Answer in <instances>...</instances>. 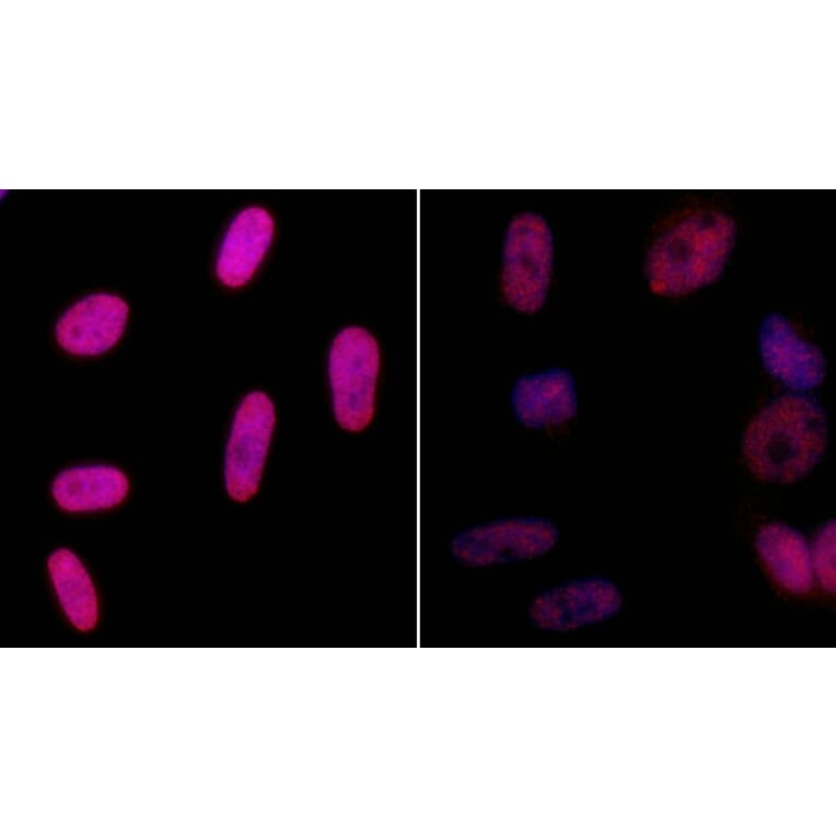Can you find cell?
<instances>
[{
    "label": "cell",
    "mask_w": 836,
    "mask_h": 836,
    "mask_svg": "<svg viewBox=\"0 0 836 836\" xmlns=\"http://www.w3.org/2000/svg\"><path fill=\"white\" fill-rule=\"evenodd\" d=\"M827 436V418L820 404L802 393H788L773 399L748 423L742 451L758 478L790 484L820 463Z\"/></svg>",
    "instance_id": "cell-1"
},
{
    "label": "cell",
    "mask_w": 836,
    "mask_h": 836,
    "mask_svg": "<svg viewBox=\"0 0 836 836\" xmlns=\"http://www.w3.org/2000/svg\"><path fill=\"white\" fill-rule=\"evenodd\" d=\"M734 237V222L722 212L703 209L683 216L648 251L645 274L650 290L678 297L716 281Z\"/></svg>",
    "instance_id": "cell-2"
},
{
    "label": "cell",
    "mask_w": 836,
    "mask_h": 836,
    "mask_svg": "<svg viewBox=\"0 0 836 836\" xmlns=\"http://www.w3.org/2000/svg\"><path fill=\"white\" fill-rule=\"evenodd\" d=\"M553 259V235L544 218L516 214L506 231L500 269L501 293L511 306L533 313L544 304Z\"/></svg>",
    "instance_id": "cell-3"
},
{
    "label": "cell",
    "mask_w": 836,
    "mask_h": 836,
    "mask_svg": "<svg viewBox=\"0 0 836 836\" xmlns=\"http://www.w3.org/2000/svg\"><path fill=\"white\" fill-rule=\"evenodd\" d=\"M379 365V345L367 329L349 326L334 338L328 374L334 415L341 428L356 432L371 422Z\"/></svg>",
    "instance_id": "cell-4"
},
{
    "label": "cell",
    "mask_w": 836,
    "mask_h": 836,
    "mask_svg": "<svg viewBox=\"0 0 836 836\" xmlns=\"http://www.w3.org/2000/svg\"><path fill=\"white\" fill-rule=\"evenodd\" d=\"M275 423V405L264 392H251L239 405L224 456V484L232 500L246 502L258 492Z\"/></svg>",
    "instance_id": "cell-5"
},
{
    "label": "cell",
    "mask_w": 836,
    "mask_h": 836,
    "mask_svg": "<svg viewBox=\"0 0 836 836\" xmlns=\"http://www.w3.org/2000/svg\"><path fill=\"white\" fill-rule=\"evenodd\" d=\"M557 541L558 531L550 522L536 518H518L460 533L452 541L451 551L463 565L490 567L543 556Z\"/></svg>",
    "instance_id": "cell-6"
},
{
    "label": "cell",
    "mask_w": 836,
    "mask_h": 836,
    "mask_svg": "<svg viewBox=\"0 0 836 836\" xmlns=\"http://www.w3.org/2000/svg\"><path fill=\"white\" fill-rule=\"evenodd\" d=\"M622 603V594L612 582L584 579L537 595L529 607V618L541 630L565 632L613 617Z\"/></svg>",
    "instance_id": "cell-7"
},
{
    "label": "cell",
    "mask_w": 836,
    "mask_h": 836,
    "mask_svg": "<svg viewBox=\"0 0 836 836\" xmlns=\"http://www.w3.org/2000/svg\"><path fill=\"white\" fill-rule=\"evenodd\" d=\"M759 352L765 369L783 385L808 391L824 379L826 362L822 351L802 338L782 315H767L759 327Z\"/></svg>",
    "instance_id": "cell-8"
},
{
    "label": "cell",
    "mask_w": 836,
    "mask_h": 836,
    "mask_svg": "<svg viewBox=\"0 0 836 836\" xmlns=\"http://www.w3.org/2000/svg\"><path fill=\"white\" fill-rule=\"evenodd\" d=\"M127 303L109 293L91 294L68 309L56 325L58 342L76 355H97L116 344L127 317Z\"/></svg>",
    "instance_id": "cell-9"
},
{
    "label": "cell",
    "mask_w": 836,
    "mask_h": 836,
    "mask_svg": "<svg viewBox=\"0 0 836 836\" xmlns=\"http://www.w3.org/2000/svg\"><path fill=\"white\" fill-rule=\"evenodd\" d=\"M510 400L515 418L529 428L564 423L577 413L573 376L564 368L522 375L512 386Z\"/></svg>",
    "instance_id": "cell-10"
},
{
    "label": "cell",
    "mask_w": 836,
    "mask_h": 836,
    "mask_svg": "<svg viewBox=\"0 0 836 836\" xmlns=\"http://www.w3.org/2000/svg\"><path fill=\"white\" fill-rule=\"evenodd\" d=\"M275 234L272 214L262 206L240 210L222 239L216 271L231 287L245 283L266 254Z\"/></svg>",
    "instance_id": "cell-11"
},
{
    "label": "cell",
    "mask_w": 836,
    "mask_h": 836,
    "mask_svg": "<svg viewBox=\"0 0 836 836\" xmlns=\"http://www.w3.org/2000/svg\"><path fill=\"white\" fill-rule=\"evenodd\" d=\"M756 549L776 583L791 594H806L814 583L811 549L794 529L771 523L756 536Z\"/></svg>",
    "instance_id": "cell-12"
},
{
    "label": "cell",
    "mask_w": 836,
    "mask_h": 836,
    "mask_svg": "<svg viewBox=\"0 0 836 836\" xmlns=\"http://www.w3.org/2000/svg\"><path fill=\"white\" fill-rule=\"evenodd\" d=\"M128 480L115 467L96 465L60 473L53 483V496L67 511H92L112 508L124 500Z\"/></svg>",
    "instance_id": "cell-13"
},
{
    "label": "cell",
    "mask_w": 836,
    "mask_h": 836,
    "mask_svg": "<svg viewBox=\"0 0 836 836\" xmlns=\"http://www.w3.org/2000/svg\"><path fill=\"white\" fill-rule=\"evenodd\" d=\"M48 570L69 622L81 631L93 629L98 619L97 595L80 559L71 550L60 548L49 557Z\"/></svg>",
    "instance_id": "cell-14"
},
{
    "label": "cell",
    "mask_w": 836,
    "mask_h": 836,
    "mask_svg": "<svg viewBox=\"0 0 836 836\" xmlns=\"http://www.w3.org/2000/svg\"><path fill=\"white\" fill-rule=\"evenodd\" d=\"M835 549L836 525L832 521L821 529L811 550L814 577L822 588L831 593H835L836 587Z\"/></svg>",
    "instance_id": "cell-15"
}]
</instances>
